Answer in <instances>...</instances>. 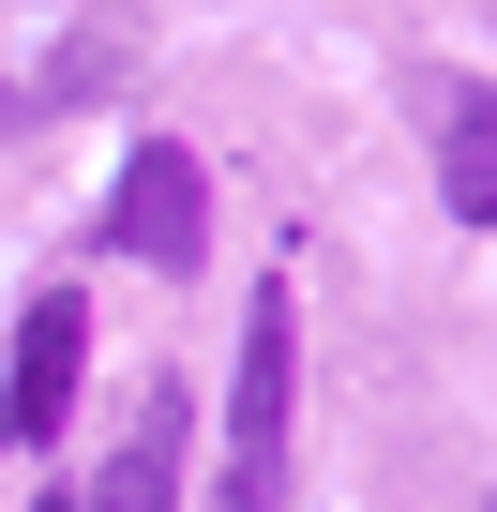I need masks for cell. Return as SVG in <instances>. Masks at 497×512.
Returning a JSON list of instances; mask_svg holds the SVG:
<instances>
[{"label":"cell","instance_id":"6da1fadb","mask_svg":"<svg viewBox=\"0 0 497 512\" xmlns=\"http://www.w3.org/2000/svg\"><path fill=\"white\" fill-rule=\"evenodd\" d=\"M287 377H302V302L257 287L241 362H226V482H211V512H287Z\"/></svg>","mask_w":497,"mask_h":512},{"label":"cell","instance_id":"7a4b0ae2","mask_svg":"<svg viewBox=\"0 0 497 512\" xmlns=\"http://www.w3.org/2000/svg\"><path fill=\"white\" fill-rule=\"evenodd\" d=\"M106 241L151 256V272H196V256H211V166L181 136H136L121 181H106Z\"/></svg>","mask_w":497,"mask_h":512},{"label":"cell","instance_id":"3957f363","mask_svg":"<svg viewBox=\"0 0 497 512\" xmlns=\"http://www.w3.org/2000/svg\"><path fill=\"white\" fill-rule=\"evenodd\" d=\"M76 362H91V302H76V287H46V302L16 317V362H0V452H46V437H61Z\"/></svg>","mask_w":497,"mask_h":512},{"label":"cell","instance_id":"277c9868","mask_svg":"<svg viewBox=\"0 0 497 512\" xmlns=\"http://www.w3.org/2000/svg\"><path fill=\"white\" fill-rule=\"evenodd\" d=\"M422 121H437V211L452 226H497V91L482 76H422Z\"/></svg>","mask_w":497,"mask_h":512},{"label":"cell","instance_id":"5b68a950","mask_svg":"<svg viewBox=\"0 0 497 512\" xmlns=\"http://www.w3.org/2000/svg\"><path fill=\"white\" fill-rule=\"evenodd\" d=\"M136 61H151V31L121 16V0H91V16L46 46V76H16V106H31V121H46V106H121V91H136Z\"/></svg>","mask_w":497,"mask_h":512},{"label":"cell","instance_id":"8992f818","mask_svg":"<svg viewBox=\"0 0 497 512\" xmlns=\"http://www.w3.org/2000/svg\"><path fill=\"white\" fill-rule=\"evenodd\" d=\"M181 452H196V422H181V392H136V422H121V452H106V482H91V512H166V497H181Z\"/></svg>","mask_w":497,"mask_h":512},{"label":"cell","instance_id":"52a82bcc","mask_svg":"<svg viewBox=\"0 0 497 512\" xmlns=\"http://www.w3.org/2000/svg\"><path fill=\"white\" fill-rule=\"evenodd\" d=\"M16 121H31V106H16V76H0V136H16Z\"/></svg>","mask_w":497,"mask_h":512}]
</instances>
